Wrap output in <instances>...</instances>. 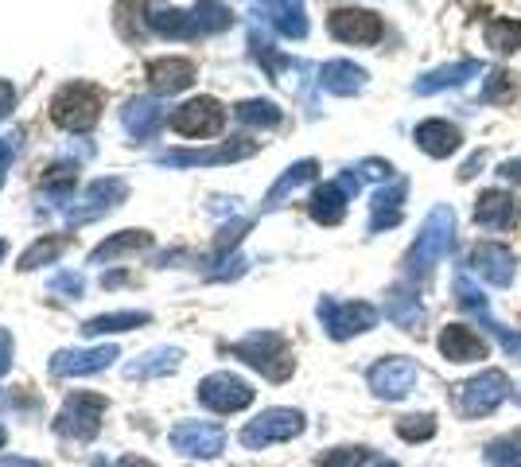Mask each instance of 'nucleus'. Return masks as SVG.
Returning a JSON list of instances; mask_svg holds the SVG:
<instances>
[{"label":"nucleus","instance_id":"obj_1","mask_svg":"<svg viewBox=\"0 0 521 467\" xmlns=\"http://www.w3.org/2000/svg\"><path fill=\"white\" fill-rule=\"evenodd\" d=\"M455 226H459V218H455V211L448 207V203L432 207V215L424 218V226H420L413 250L405 253V269H409V277H428L432 265L444 261V257L452 253Z\"/></svg>","mask_w":521,"mask_h":467},{"label":"nucleus","instance_id":"obj_2","mask_svg":"<svg viewBox=\"0 0 521 467\" xmlns=\"http://www.w3.org/2000/svg\"><path fill=\"white\" fill-rule=\"evenodd\" d=\"M234 355L242 362H249L253 370H261L269 382H284L292 374V366H296L288 343L280 339L277 331H253V335H245L242 343L234 347Z\"/></svg>","mask_w":521,"mask_h":467},{"label":"nucleus","instance_id":"obj_3","mask_svg":"<svg viewBox=\"0 0 521 467\" xmlns=\"http://www.w3.org/2000/svg\"><path fill=\"white\" fill-rule=\"evenodd\" d=\"M102 102H105V94L98 86H90V82H70V86H63V90L55 94L51 117H55L63 129H70V133H82V129H90V125L98 121Z\"/></svg>","mask_w":521,"mask_h":467},{"label":"nucleus","instance_id":"obj_4","mask_svg":"<svg viewBox=\"0 0 521 467\" xmlns=\"http://www.w3.org/2000/svg\"><path fill=\"white\" fill-rule=\"evenodd\" d=\"M102 417H105V397L102 394H70L67 405H63L59 417H55V432H59L63 440H78V444H86V440L98 436Z\"/></svg>","mask_w":521,"mask_h":467},{"label":"nucleus","instance_id":"obj_5","mask_svg":"<svg viewBox=\"0 0 521 467\" xmlns=\"http://www.w3.org/2000/svg\"><path fill=\"white\" fill-rule=\"evenodd\" d=\"M319 320L327 327L331 339H350V335H362L378 324V308L374 304H362V300H319Z\"/></svg>","mask_w":521,"mask_h":467},{"label":"nucleus","instance_id":"obj_6","mask_svg":"<svg viewBox=\"0 0 521 467\" xmlns=\"http://www.w3.org/2000/svg\"><path fill=\"white\" fill-rule=\"evenodd\" d=\"M300 432H304L300 409H265L257 421H249L242 429V444L245 448H269V444H284Z\"/></svg>","mask_w":521,"mask_h":467},{"label":"nucleus","instance_id":"obj_7","mask_svg":"<svg viewBox=\"0 0 521 467\" xmlns=\"http://www.w3.org/2000/svg\"><path fill=\"white\" fill-rule=\"evenodd\" d=\"M510 390L514 386H510V378L502 370H487V374L471 378L467 386H459V413L463 417H487L510 397Z\"/></svg>","mask_w":521,"mask_h":467},{"label":"nucleus","instance_id":"obj_8","mask_svg":"<svg viewBox=\"0 0 521 467\" xmlns=\"http://www.w3.org/2000/svg\"><path fill=\"white\" fill-rule=\"evenodd\" d=\"M199 401L214 413H242L245 405H253V386L238 374H210L199 382Z\"/></svg>","mask_w":521,"mask_h":467},{"label":"nucleus","instance_id":"obj_9","mask_svg":"<svg viewBox=\"0 0 521 467\" xmlns=\"http://www.w3.org/2000/svg\"><path fill=\"white\" fill-rule=\"evenodd\" d=\"M168 440L179 456H199V460H210L226 448V432L214 421H183V425H175Z\"/></svg>","mask_w":521,"mask_h":467},{"label":"nucleus","instance_id":"obj_10","mask_svg":"<svg viewBox=\"0 0 521 467\" xmlns=\"http://www.w3.org/2000/svg\"><path fill=\"white\" fill-rule=\"evenodd\" d=\"M366 382H370V390L385 401H401L405 394H413V386H417V362L413 359H382L370 366V374H366Z\"/></svg>","mask_w":521,"mask_h":467},{"label":"nucleus","instance_id":"obj_11","mask_svg":"<svg viewBox=\"0 0 521 467\" xmlns=\"http://www.w3.org/2000/svg\"><path fill=\"white\" fill-rule=\"evenodd\" d=\"M168 125L183 137H214L226 125V109L218 106L214 98H195V102L175 109L168 117Z\"/></svg>","mask_w":521,"mask_h":467},{"label":"nucleus","instance_id":"obj_12","mask_svg":"<svg viewBox=\"0 0 521 467\" xmlns=\"http://www.w3.org/2000/svg\"><path fill=\"white\" fill-rule=\"evenodd\" d=\"M327 32L343 43H378L385 36V24L378 12L366 8H339L327 16Z\"/></svg>","mask_w":521,"mask_h":467},{"label":"nucleus","instance_id":"obj_13","mask_svg":"<svg viewBox=\"0 0 521 467\" xmlns=\"http://www.w3.org/2000/svg\"><path fill=\"white\" fill-rule=\"evenodd\" d=\"M471 273L483 277L494 288H510L514 285V273H518V261H514V253L506 250V246H498V242H479L471 250Z\"/></svg>","mask_w":521,"mask_h":467},{"label":"nucleus","instance_id":"obj_14","mask_svg":"<svg viewBox=\"0 0 521 467\" xmlns=\"http://www.w3.org/2000/svg\"><path fill=\"white\" fill-rule=\"evenodd\" d=\"M405 195H409V180H401V176L374 191V199H370V234H382V230L401 222Z\"/></svg>","mask_w":521,"mask_h":467},{"label":"nucleus","instance_id":"obj_15","mask_svg":"<svg viewBox=\"0 0 521 467\" xmlns=\"http://www.w3.org/2000/svg\"><path fill=\"white\" fill-rule=\"evenodd\" d=\"M487 339L467 324H448L440 331V355L452 362H479L487 359Z\"/></svg>","mask_w":521,"mask_h":467},{"label":"nucleus","instance_id":"obj_16","mask_svg":"<svg viewBox=\"0 0 521 467\" xmlns=\"http://www.w3.org/2000/svg\"><path fill=\"white\" fill-rule=\"evenodd\" d=\"M117 359V347H90V351H59L51 359V374L59 378H82V374H98Z\"/></svg>","mask_w":521,"mask_h":467},{"label":"nucleus","instance_id":"obj_17","mask_svg":"<svg viewBox=\"0 0 521 467\" xmlns=\"http://www.w3.org/2000/svg\"><path fill=\"white\" fill-rule=\"evenodd\" d=\"M475 222L487 230H510L518 222V199L510 191H483L475 203Z\"/></svg>","mask_w":521,"mask_h":467},{"label":"nucleus","instance_id":"obj_18","mask_svg":"<svg viewBox=\"0 0 521 467\" xmlns=\"http://www.w3.org/2000/svg\"><path fill=\"white\" fill-rule=\"evenodd\" d=\"M417 144L432 156V160H448L455 148L463 144V133L455 129L452 121L432 117V121H420L417 125Z\"/></svg>","mask_w":521,"mask_h":467},{"label":"nucleus","instance_id":"obj_19","mask_svg":"<svg viewBox=\"0 0 521 467\" xmlns=\"http://www.w3.org/2000/svg\"><path fill=\"white\" fill-rule=\"evenodd\" d=\"M479 71H483V63H475V59H459V63H448V67H436V71L420 74L413 90H417V94H440V90L463 86L467 78H475Z\"/></svg>","mask_w":521,"mask_h":467},{"label":"nucleus","instance_id":"obj_20","mask_svg":"<svg viewBox=\"0 0 521 467\" xmlns=\"http://www.w3.org/2000/svg\"><path fill=\"white\" fill-rule=\"evenodd\" d=\"M347 203H350V191L343 183H323V187H315L312 195V218L319 226H335V222H343L347 215Z\"/></svg>","mask_w":521,"mask_h":467},{"label":"nucleus","instance_id":"obj_21","mask_svg":"<svg viewBox=\"0 0 521 467\" xmlns=\"http://www.w3.org/2000/svg\"><path fill=\"white\" fill-rule=\"evenodd\" d=\"M319 86H323L327 94H343V98H350V94H358V90L366 86V71L354 67V63H347V59H335V63H327V67L319 71Z\"/></svg>","mask_w":521,"mask_h":467},{"label":"nucleus","instance_id":"obj_22","mask_svg":"<svg viewBox=\"0 0 521 467\" xmlns=\"http://www.w3.org/2000/svg\"><path fill=\"white\" fill-rule=\"evenodd\" d=\"M385 312H389L393 324L405 327V331H417L424 324V304H420V296L413 288H393L389 300H385Z\"/></svg>","mask_w":521,"mask_h":467},{"label":"nucleus","instance_id":"obj_23","mask_svg":"<svg viewBox=\"0 0 521 467\" xmlns=\"http://www.w3.org/2000/svg\"><path fill=\"white\" fill-rule=\"evenodd\" d=\"M179 362H183V351H179V347H156V351L140 355L137 362H129L125 374H129V378H164V374L179 370Z\"/></svg>","mask_w":521,"mask_h":467},{"label":"nucleus","instance_id":"obj_24","mask_svg":"<svg viewBox=\"0 0 521 467\" xmlns=\"http://www.w3.org/2000/svg\"><path fill=\"white\" fill-rule=\"evenodd\" d=\"M148 78H152V86L156 90H183L191 78H195V63L191 59H156V63H148Z\"/></svg>","mask_w":521,"mask_h":467},{"label":"nucleus","instance_id":"obj_25","mask_svg":"<svg viewBox=\"0 0 521 467\" xmlns=\"http://www.w3.org/2000/svg\"><path fill=\"white\" fill-rule=\"evenodd\" d=\"M168 121V113L156 106L152 98H137V102H129L125 109V125L137 133V137H148V133H156L160 125Z\"/></svg>","mask_w":521,"mask_h":467},{"label":"nucleus","instance_id":"obj_26","mask_svg":"<svg viewBox=\"0 0 521 467\" xmlns=\"http://www.w3.org/2000/svg\"><path fill=\"white\" fill-rule=\"evenodd\" d=\"M315 172H319V164H315V160H300V164H292V168H288V172L277 180V187L269 191V207H280L292 191H300L304 183H312Z\"/></svg>","mask_w":521,"mask_h":467},{"label":"nucleus","instance_id":"obj_27","mask_svg":"<svg viewBox=\"0 0 521 467\" xmlns=\"http://www.w3.org/2000/svg\"><path fill=\"white\" fill-rule=\"evenodd\" d=\"M487 47L498 55H510L521 47V20H506V16H494L487 20Z\"/></svg>","mask_w":521,"mask_h":467},{"label":"nucleus","instance_id":"obj_28","mask_svg":"<svg viewBox=\"0 0 521 467\" xmlns=\"http://www.w3.org/2000/svg\"><path fill=\"white\" fill-rule=\"evenodd\" d=\"M148 246V234H140V230H125V234H117V238H109L102 242L98 250L90 253V261L98 265V261H117V257H125V253H137Z\"/></svg>","mask_w":521,"mask_h":467},{"label":"nucleus","instance_id":"obj_29","mask_svg":"<svg viewBox=\"0 0 521 467\" xmlns=\"http://www.w3.org/2000/svg\"><path fill=\"white\" fill-rule=\"evenodd\" d=\"M148 324V312H113V316H98L82 327V335H117V331H133V327Z\"/></svg>","mask_w":521,"mask_h":467},{"label":"nucleus","instance_id":"obj_30","mask_svg":"<svg viewBox=\"0 0 521 467\" xmlns=\"http://www.w3.org/2000/svg\"><path fill=\"white\" fill-rule=\"evenodd\" d=\"M490 467H521V432H506L487 444Z\"/></svg>","mask_w":521,"mask_h":467},{"label":"nucleus","instance_id":"obj_31","mask_svg":"<svg viewBox=\"0 0 521 467\" xmlns=\"http://www.w3.org/2000/svg\"><path fill=\"white\" fill-rule=\"evenodd\" d=\"M238 121H242V125L273 129V125H280V109L273 106V102H242V106H238Z\"/></svg>","mask_w":521,"mask_h":467},{"label":"nucleus","instance_id":"obj_32","mask_svg":"<svg viewBox=\"0 0 521 467\" xmlns=\"http://www.w3.org/2000/svg\"><path fill=\"white\" fill-rule=\"evenodd\" d=\"M397 436L409 440V444L432 440V436H436V417H424V413H417V417H401V421H397Z\"/></svg>","mask_w":521,"mask_h":467},{"label":"nucleus","instance_id":"obj_33","mask_svg":"<svg viewBox=\"0 0 521 467\" xmlns=\"http://www.w3.org/2000/svg\"><path fill=\"white\" fill-rule=\"evenodd\" d=\"M63 250H67V238H47V242H35L32 250L20 257V269H35L39 261L47 265V261H55Z\"/></svg>","mask_w":521,"mask_h":467},{"label":"nucleus","instance_id":"obj_34","mask_svg":"<svg viewBox=\"0 0 521 467\" xmlns=\"http://www.w3.org/2000/svg\"><path fill=\"white\" fill-rule=\"evenodd\" d=\"M366 464V448H335V452H327L319 467H362Z\"/></svg>","mask_w":521,"mask_h":467},{"label":"nucleus","instance_id":"obj_35","mask_svg":"<svg viewBox=\"0 0 521 467\" xmlns=\"http://www.w3.org/2000/svg\"><path fill=\"white\" fill-rule=\"evenodd\" d=\"M51 292L63 296V300H70V296L78 300L82 296V277L78 273H59V277H51Z\"/></svg>","mask_w":521,"mask_h":467},{"label":"nucleus","instance_id":"obj_36","mask_svg":"<svg viewBox=\"0 0 521 467\" xmlns=\"http://www.w3.org/2000/svg\"><path fill=\"white\" fill-rule=\"evenodd\" d=\"M8 366H12V335L0 327V374H8Z\"/></svg>","mask_w":521,"mask_h":467},{"label":"nucleus","instance_id":"obj_37","mask_svg":"<svg viewBox=\"0 0 521 467\" xmlns=\"http://www.w3.org/2000/svg\"><path fill=\"white\" fill-rule=\"evenodd\" d=\"M0 467H43L39 460H28V456H4Z\"/></svg>","mask_w":521,"mask_h":467},{"label":"nucleus","instance_id":"obj_38","mask_svg":"<svg viewBox=\"0 0 521 467\" xmlns=\"http://www.w3.org/2000/svg\"><path fill=\"white\" fill-rule=\"evenodd\" d=\"M498 172H502L506 180H521V160H506V164H502Z\"/></svg>","mask_w":521,"mask_h":467},{"label":"nucleus","instance_id":"obj_39","mask_svg":"<svg viewBox=\"0 0 521 467\" xmlns=\"http://www.w3.org/2000/svg\"><path fill=\"white\" fill-rule=\"evenodd\" d=\"M4 109H12V86L8 82H0V113Z\"/></svg>","mask_w":521,"mask_h":467},{"label":"nucleus","instance_id":"obj_40","mask_svg":"<svg viewBox=\"0 0 521 467\" xmlns=\"http://www.w3.org/2000/svg\"><path fill=\"white\" fill-rule=\"evenodd\" d=\"M8 156H12V144L0 141V172H4V164H8Z\"/></svg>","mask_w":521,"mask_h":467},{"label":"nucleus","instance_id":"obj_41","mask_svg":"<svg viewBox=\"0 0 521 467\" xmlns=\"http://www.w3.org/2000/svg\"><path fill=\"white\" fill-rule=\"evenodd\" d=\"M117 467H148V464H144V460H133V456H129V460H121Z\"/></svg>","mask_w":521,"mask_h":467},{"label":"nucleus","instance_id":"obj_42","mask_svg":"<svg viewBox=\"0 0 521 467\" xmlns=\"http://www.w3.org/2000/svg\"><path fill=\"white\" fill-rule=\"evenodd\" d=\"M4 440H8V432H4V425H0V448H4Z\"/></svg>","mask_w":521,"mask_h":467},{"label":"nucleus","instance_id":"obj_43","mask_svg":"<svg viewBox=\"0 0 521 467\" xmlns=\"http://www.w3.org/2000/svg\"><path fill=\"white\" fill-rule=\"evenodd\" d=\"M378 467H397V464H389V460H382V464H378Z\"/></svg>","mask_w":521,"mask_h":467},{"label":"nucleus","instance_id":"obj_44","mask_svg":"<svg viewBox=\"0 0 521 467\" xmlns=\"http://www.w3.org/2000/svg\"><path fill=\"white\" fill-rule=\"evenodd\" d=\"M518 397H521V386H518Z\"/></svg>","mask_w":521,"mask_h":467},{"label":"nucleus","instance_id":"obj_45","mask_svg":"<svg viewBox=\"0 0 521 467\" xmlns=\"http://www.w3.org/2000/svg\"><path fill=\"white\" fill-rule=\"evenodd\" d=\"M0 253H4V246H0Z\"/></svg>","mask_w":521,"mask_h":467}]
</instances>
